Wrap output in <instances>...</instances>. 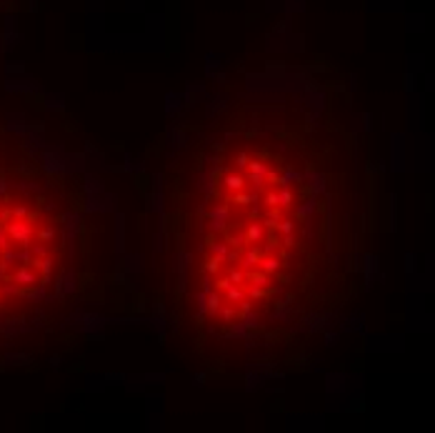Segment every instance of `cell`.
<instances>
[{"label": "cell", "instance_id": "obj_1", "mask_svg": "<svg viewBox=\"0 0 435 433\" xmlns=\"http://www.w3.org/2000/svg\"><path fill=\"white\" fill-rule=\"evenodd\" d=\"M215 180L203 233L208 305L248 311L285 281L295 240V193L270 160L240 155Z\"/></svg>", "mask_w": 435, "mask_h": 433}, {"label": "cell", "instance_id": "obj_2", "mask_svg": "<svg viewBox=\"0 0 435 433\" xmlns=\"http://www.w3.org/2000/svg\"><path fill=\"white\" fill-rule=\"evenodd\" d=\"M65 256V223L55 203L23 180L0 171V318L40 303Z\"/></svg>", "mask_w": 435, "mask_h": 433}]
</instances>
